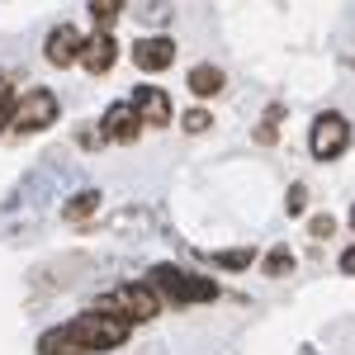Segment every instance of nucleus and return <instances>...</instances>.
Returning <instances> with one entry per match:
<instances>
[{
	"label": "nucleus",
	"mask_w": 355,
	"mask_h": 355,
	"mask_svg": "<svg viewBox=\"0 0 355 355\" xmlns=\"http://www.w3.org/2000/svg\"><path fill=\"white\" fill-rule=\"evenodd\" d=\"M162 303H175V308H194V303H218V284L204 279V275H190V270H175V266H157L152 279Z\"/></svg>",
	"instance_id": "obj_1"
},
{
	"label": "nucleus",
	"mask_w": 355,
	"mask_h": 355,
	"mask_svg": "<svg viewBox=\"0 0 355 355\" xmlns=\"http://www.w3.org/2000/svg\"><path fill=\"white\" fill-rule=\"evenodd\" d=\"M62 331L81 346V355L114 351V346H123V341H128V322H123V318H114V313H100V308H90V313H81V318H71Z\"/></svg>",
	"instance_id": "obj_2"
},
{
	"label": "nucleus",
	"mask_w": 355,
	"mask_h": 355,
	"mask_svg": "<svg viewBox=\"0 0 355 355\" xmlns=\"http://www.w3.org/2000/svg\"><path fill=\"white\" fill-rule=\"evenodd\" d=\"M95 308H100V313H114V318H123V322H152V318L162 313V299H157L152 284H123V289L105 294Z\"/></svg>",
	"instance_id": "obj_3"
},
{
	"label": "nucleus",
	"mask_w": 355,
	"mask_h": 355,
	"mask_svg": "<svg viewBox=\"0 0 355 355\" xmlns=\"http://www.w3.org/2000/svg\"><path fill=\"white\" fill-rule=\"evenodd\" d=\"M57 114H62L57 110V95L38 85V90H28L24 100H15V123H10V128H15V133H43V128L57 123Z\"/></svg>",
	"instance_id": "obj_4"
},
{
	"label": "nucleus",
	"mask_w": 355,
	"mask_h": 355,
	"mask_svg": "<svg viewBox=\"0 0 355 355\" xmlns=\"http://www.w3.org/2000/svg\"><path fill=\"white\" fill-rule=\"evenodd\" d=\"M346 142H351V123H346L341 114H322V119L313 123V133H308V152H313L318 162H331V157L346 152Z\"/></svg>",
	"instance_id": "obj_5"
},
{
	"label": "nucleus",
	"mask_w": 355,
	"mask_h": 355,
	"mask_svg": "<svg viewBox=\"0 0 355 355\" xmlns=\"http://www.w3.org/2000/svg\"><path fill=\"white\" fill-rule=\"evenodd\" d=\"M114 57H119V43H114L110 28H100V33H90V38L81 43V57H76V62H81L90 76H110Z\"/></svg>",
	"instance_id": "obj_6"
},
{
	"label": "nucleus",
	"mask_w": 355,
	"mask_h": 355,
	"mask_svg": "<svg viewBox=\"0 0 355 355\" xmlns=\"http://www.w3.org/2000/svg\"><path fill=\"white\" fill-rule=\"evenodd\" d=\"M133 62L142 67V71H166V67L175 62V38H166V33L137 38L133 43Z\"/></svg>",
	"instance_id": "obj_7"
},
{
	"label": "nucleus",
	"mask_w": 355,
	"mask_h": 355,
	"mask_svg": "<svg viewBox=\"0 0 355 355\" xmlns=\"http://www.w3.org/2000/svg\"><path fill=\"white\" fill-rule=\"evenodd\" d=\"M100 133H105V142H137L142 119H137L133 105H110V114L100 119Z\"/></svg>",
	"instance_id": "obj_8"
},
{
	"label": "nucleus",
	"mask_w": 355,
	"mask_h": 355,
	"mask_svg": "<svg viewBox=\"0 0 355 355\" xmlns=\"http://www.w3.org/2000/svg\"><path fill=\"white\" fill-rule=\"evenodd\" d=\"M81 43H85V38L71 24H57L53 33H48V43H43V57H48L53 67H71V62L81 57Z\"/></svg>",
	"instance_id": "obj_9"
},
{
	"label": "nucleus",
	"mask_w": 355,
	"mask_h": 355,
	"mask_svg": "<svg viewBox=\"0 0 355 355\" xmlns=\"http://www.w3.org/2000/svg\"><path fill=\"white\" fill-rule=\"evenodd\" d=\"M133 110L142 123H152V128H166L171 123V100H166V90H157V85H142L133 95Z\"/></svg>",
	"instance_id": "obj_10"
},
{
	"label": "nucleus",
	"mask_w": 355,
	"mask_h": 355,
	"mask_svg": "<svg viewBox=\"0 0 355 355\" xmlns=\"http://www.w3.org/2000/svg\"><path fill=\"white\" fill-rule=\"evenodd\" d=\"M190 90L199 95V100L218 95V90H223V71H218V67H209V62H204V67H194V71H190Z\"/></svg>",
	"instance_id": "obj_11"
},
{
	"label": "nucleus",
	"mask_w": 355,
	"mask_h": 355,
	"mask_svg": "<svg viewBox=\"0 0 355 355\" xmlns=\"http://www.w3.org/2000/svg\"><path fill=\"white\" fill-rule=\"evenodd\" d=\"M209 261H214V266H223V270H251L261 256H256L251 246H227V251H214Z\"/></svg>",
	"instance_id": "obj_12"
},
{
	"label": "nucleus",
	"mask_w": 355,
	"mask_h": 355,
	"mask_svg": "<svg viewBox=\"0 0 355 355\" xmlns=\"http://www.w3.org/2000/svg\"><path fill=\"white\" fill-rule=\"evenodd\" d=\"M256 266H261L266 275H275V279H279V275L294 270V251H289V246H270V251H266V256H261Z\"/></svg>",
	"instance_id": "obj_13"
},
{
	"label": "nucleus",
	"mask_w": 355,
	"mask_h": 355,
	"mask_svg": "<svg viewBox=\"0 0 355 355\" xmlns=\"http://www.w3.org/2000/svg\"><path fill=\"white\" fill-rule=\"evenodd\" d=\"M95 209H100V190H85V194H76V199L62 209V218H67V223H81V218H90Z\"/></svg>",
	"instance_id": "obj_14"
},
{
	"label": "nucleus",
	"mask_w": 355,
	"mask_h": 355,
	"mask_svg": "<svg viewBox=\"0 0 355 355\" xmlns=\"http://www.w3.org/2000/svg\"><path fill=\"white\" fill-rule=\"evenodd\" d=\"M38 355H81V346H76L67 331L57 327V331H48V336L38 341Z\"/></svg>",
	"instance_id": "obj_15"
},
{
	"label": "nucleus",
	"mask_w": 355,
	"mask_h": 355,
	"mask_svg": "<svg viewBox=\"0 0 355 355\" xmlns=\"http://www.w3.org/2000/svg\"><path fill=\"white\" fill-rule=\"evenodd\" d=\"M90 15H95V24L110 28L119 15H123V0H90Z\"/></svg>",
	"instance_id": "obj_16"
},
{
	"label": "nucleus",
	"mask_w": 355,
	"mask_h": 355,
	"mask_svg": "<svg viewBox=\"0 0 355 355\" xmlns=\"http://www.w3.org/2000/svg\"><path fill=\"white\" fill-rule=\"evenodd\" d=\"M209 123H214V114L199 110V105H194V110H185V119H180V128H185V133H204Z\"/></svg>",
	"instance_id": "obj_17"
},
{
	"label": "nucleus",
	"mask_w": 355,
	"mask_h": 355,
	"mask_svg": "<svg viewBox=\"0 0 355 355\" xmlns=\"http://www.w3.org/2000/svg\"><path fill=\"white\" fill-rule=\"evenodd\" d=\"M308 232H313V237H331V232H336V223H331V214H318V218L308 223Z\"/></svg>",
	"instance_id": "obj_18"
},
{
	"label": "nucleus",
	"mask_w": 355,
	"mask_h": 355,
	"mask_svg": "<svg viewBox=\"0 0 355 355\" xmlns=\"http://www.w3.org/2000/svg\"><path fill=\"white\" fill-rule=\"evenodd\" d=\"M284 204H289V214H303V209H308V190H303V185H294Z\"/></svg>",
	"instance_id": "obj_19"
},
{
	"label": "nucleus",
	"mask_w": 355,
	"mask_h": 355,
	"mask_svg": "<svg viewBox=\"0 0 355 355\" xmlns=\"http://www.w3.org/2000/svg\"><path fill=\"white\" fill-rule=\"evenodd\" d=\"M15 123V95H0V133Z\"/></svg>",
	"instance_id": "obj_20"
},
{
	"label": "nucleus",
	"mask_w": 355,
	"mask_h": 355,
	"mask_svg": "<svg viewBox=\"0 0 355 355\" xmlns=\"http://www.w3.org/2000/svg\"><path fill=\"white\" fill-rule=\"evenodd\" d=\"M279 114H284V110H270V114H266V123H261L256 142H270V137H275V123H279Z\"/></svg>",
	"instance_id": "obj_21"
},
{
	"label": "nucleus",
	"mask_w": 355,
	"mask_h": 355,
	"mask_svg": "<svg viewBox=\"0 0 355 355\" xmlns=\"http://www.w3.org/2000/svg\"><path fill=\"white\" fill-rule=\"evenodd\" d=\"M341 270H346V275H355V246L346 251V256H341Z\"/></svg>",
	"instance_id": "obj_22"
},
{
	"label": "nucleus",
	"mask_w": 355,
	"mask_h": 355,
	"mask_svg": "<svg viewBox=\"0 0 355 355\" xmlns=\"http://www.w3.org/2000/svg\"><path fill=\"white\" fill-rule=\"evenodd\" d=\"M351 227H355V209H351Z\"/></svg>",
	"instance_id": "obj_23"
}]
</instances>
